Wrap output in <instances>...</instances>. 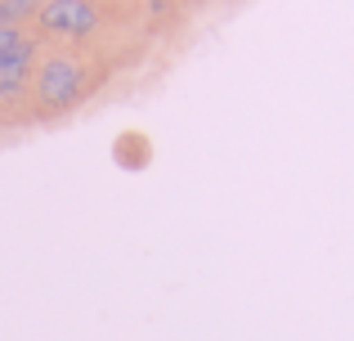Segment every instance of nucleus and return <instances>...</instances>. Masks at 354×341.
Segmentation results:
<instances>
[{
  "mask_svg": "<svg viewBox=\"0 0 354 341\" xmlns=\"http://www.w3.org/2000/svg\"><path fill=\"white\" fill-rule=\"evenodd\" d=\"M81 86H86V68H81L72 54H50L41 59V68L32 72V95L41 108L50 113H63L81 99Z\"/></svg>",
  "mask_w": 354,
  "mask_h": 341,
  "instance_id": "nucleus-1",
  "label": "nucleus"
},
{
  "mask_svg": "<svg viewBox=\"0 0 354 341\" xmlns=\"http://www.w3.org/2000/svg\"><path fill=\"white\" fill-rule=\"evenodd\" d=\"M45 36H59V41H86L99 27V5L95 0H41V14H36Z\"/></svg>",
  "mask_w": 354,
  "mask_h": 341,
  "instance_id": "nucleus-2",
  "label": "nucleus"
},
{
  "mask_svg": "<svg viewBox=\"0 0 354 341\" xmlns=\"http://www.w3.org/2000/svg\"><path fill=\"white\" fill-rule=\"evenodd\" d=\"M36 54H41V41L27 36L23 50L14 59L0 63V99H18L23 90H32V72H36Z\"/></svg>",
  "mask_w": 354,
  "mask_h": 341,
  "instance_id": "nucleus-3",
  "label": "nucleus"
},
{
  "mask_svg": "<svg viewBox=\"0 0 354 341\" xmlns=\"http://www.w3.org/2000/svg\"><path fill=\"white\" fill-rule=\"evenodd\" d=\"M41 14V0H0V27H14V32H23L27 18Z\"/></svg>",
  "mask_w": 354,
  "mask_h": 341,
  "instance_id": "nucleus-4",
  "label": "nucleus"
},
{
  "mask_svg": "<svg viewBox=\"0 0 354 341\" xmlns=\"http://www.w3.org/2000/svg\"><path fill=\"white\" fill-rule=\"evenodd\" d=\"M23 41H27V32H14V27H0V63H5V59H14V54L23 50Z\"/></svg>",
  "mask_w": 354,
  "mask_h": 341,
  "instance_id": "nucleus-5",
  "label": "nucleus"
}]
</instances>
